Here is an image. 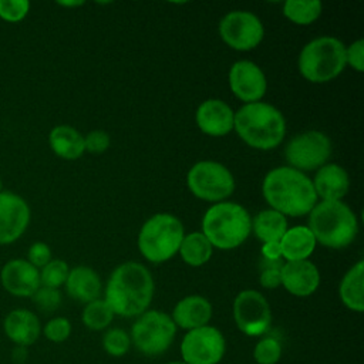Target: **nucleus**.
<instances>
[{
  "mask_svg": "<svg viewBox=\"0 0 364 364\" xmlns=\"http://www.w3.org/2000/svg\"><path fill=\"white\" fill-rule=\"evenodd\" d=\"M1 188H3V185H1V179H0V192H1V191H3V189H1Z\"/></svg>",
  "mask_w": 364,
  "mask_h": 364,
  "instance_id": "44",
  "label": "nucleus"
},
{
  "mask_svg": "<svg viewBox=\"0 0 364 364\" xmlns=\"http://www.w3.org/2000/svg\"><path fill=\"white\" fill-rule=\"evenodd\" d=\"M262 193L270 209L283 216L309 215L317 203L311 179L290 166L270 169L262 182Z\"/></svg>",
  "mask_w": 364,
  "mask_h": 364,
  "instance_id": "2",
  "label": "nucleus"
},
{
  "mask_svg": "<svg viewBox=\"0 0 364 364\" xmlns=\"http://www.w3.org/2000/svg\"><path fill=\"white\" fill-rule=\"evenodd\" d=\"M283 260L262 259L259 264V283L264 289H277L282 284Z\"/></svg>",
  "mask_w": 364,
  "mask_h": 364,
  "instance_id": "33",
  "label": "nucleus"
},
{
  "mask_svg": "<svg viewBox=\"0 0 364 364\" xmlns=\"http://www.w3.org/2000/svg\"><path fill=\"white\" fill-rule=\"evenodd\" d=\"M311 182L317 199L321 200H341L350 188L347 171L337 164H324L317 169Z\"/></svg>",
  "mask_w": 364,
  "mask_h": 364,
  "instance_id": "20",
  "label": "nucleus"
},
{
  "mask_svg": "<svg viewBox=\"0 0 364 364\" xmlns=\"http://www.w3.org/2000/svg\"><path fill=\"white\" fill-rule=\"evenodd\" d=\"M331 155V141L321 131H304L294 135L284 148L287 166L297 171H314L327 164Z\"/></svg>",
  "mask_w": 364,
  "mask_h": 364,
  "instance_id": "10",
  "label": "nucleus"
},
{
  "mask_svg": "<svg viewBox=\"0 0 364 364\" xmlns=\"http://www.w3.org/2000/svg\"><path fill=\"white\" fill-rule=\"evenodd\" d=\"M252 232L249 212L236 202H218L202 218V233L213 247L230 250L240 246Z\"/></svg>",
  "mask_w": 364,
  "mask_h": 364,
  "instance_id": "5",
  "label": "nucleus"
},
{
  "mask_svg": "<svg viewBox=\"0 0 364 364\" xmlns=\"http://www.w3.org/2000/svg\"><path fill=\"white\" fill-rule=\"evenodd\" d=\"M232 313L236 327L247 337H262L272 327L270 304L257 290L246 289L237 293Z\"/></svg>",
  "mask_w": 364,
  "mask_h": 364,
  "instance_id": "11",
  "label": "nucleus"
},
{
  "mask_svg": "<svg viewBox=\"0 0 364 364\" xmlns=\"http://www.w3.org/2000/svg\"><path fill=\"white\" fill-rule=\"evenodd\" d=\"M307 228L317 243L330 249H343L354 242L358 220L354 210L343 200H320L309 213Z\"/></svg>",
  "mask_w": 364,
  "mask_h": 364,
  "instance_id": "4",
  "label": "nucleus"
},
{
  "mask_svg": "<svg viewBox=\"0 0 364 364\" xmlns=\"http://www.w3.org/2000/svg\"><path fill=\"white\" fill-rule=\"evenodd\" d=\"M64 286L71 299L84 304L100 299L102 290L98 273L88 266L70 269Z\"/></svg>",
  "mask_w": 364,
  "mask_h": 364,
  "instance_id": "22",
  "label": "nucleus"
},
{
  "mask_svg": "<svg viewBox=\"0 0 364 364\" xmlns=\"http://www.w3.org/2000/svg\"><path fill=\"white\" fill-rule=\"evenodd\" d=\"M165 364H186V363L182 361V360H173V361H168V363H165Z\"/></svg>",
  "mask_w": 364,
  "mask_h": 364,
  "instance_id": "43",
  "label": "nucleus"
},
{
  "mask_svg": "<svg viewBox=\"0 0 364 364\" xmlns=\"http://www.w3.org/2000/svg\"><path fill=\"white\" fill-rule=\"evenodd\" d=\"M27 357V351H26V347H20L17 346L13 351V358H18V361H24V358Z\"/></svg>",
  "mask_w": 364,
  "mask_h": 364,
  "instance_id": "41",
  "label": "nucleus"
},
{
  "mask_svg": "<svg viewBox=\"0 0 364 364\" xmlns=\"http://www.w3.org/2000/svg\"><path fill=\"white\" fill-rule=\"evenodd\" d=\"M183 236V225L175 215L155 213L139 229L138 249L148 262L164 263L178 253Z\"/></svg>",
  "mask_w": 364,
  "mask_h": 364,
  "instance_id": "7",
  "label": "nucleus"
},
{
  "mask_svg": "<svg viewBox=\"0 0 364 364\" xmlns=\"http://www.w3.org/2000/svg\"><path fill=\"white\" fill-rule=\"evenodd\" d=\"M219 34L228 47L236 51H250L262 43L264 27L256 14L246 10H233L220 20Z\"/></svg>",
  "mask_w": 364,
  "mask_h": 364,
  "instance_id": "13",
  "label": "nucleus"
},
{
  "mask_svg": "<svg viewBox=\"0 0 364 364\" xmlns=\"http://www.w3.org/2000/svg\"><path fill=\"white\" fill-rule=\"evenodd\" d=\"M296 297H309L320 286L318 267L307 260L284 262L282 266V284Z\"/></svg>",
  "mask_w": 364,
  "mask_h": 364,
  "instance_id": "17",
  "label": "nucleus"
},
{
  "mask_svg": "<svg viewBox=\"0 0 364 364\" xmlns=\"http://www.w3.org/2000/svg\"><path fill=\"white\" fill-rule=\"evenodd\" d=\"M229 87L236 98L250 104L263 98L267 90V81L257 64L249 60H239L229 70Z\"/></svg>",
  "mask_w": 364,
  "mask_h": 364,
  "instance_id": "15",
  "label": "nucleus"
},
{
  "mask_svg": "<svg viewBox=\"0 0 364 364\" xmlns=\"http://www.w3.org/2000/svg\"><path fill=\"white\" fill-rule=\"evenodd\" d=\"M34 304L38 310L44 313H53L55 311L61 304V293L58 289L40 286L36 293L31 296Z\"/></svg>",
  "mask_w": 364,
  "mask_h": 364,
  "instance_id": "34",
  "label": "nucleus"
},
{
  "mask_svg": "<svg viewBox=\"0 0 364 364\" xmlns=\"http://www.w3.org/2000/svg\"><path fill=\"white\" fill-rule=\"evenodd\" d=\"M109 145H111V138L108 132L102 129H94L84 136L85 151L91 154H102L109 148Z\"/></svg>",
  "mask_w": 364,
  "mask_h": 364,
  "instance_id": "37",
  "label": "nucleus"
},
{
  "mask_svg": "<svg viewBox=\"0 0 364 364\" xmlns=\"http://www.w3.org/2000/svg\"><path fill=\"white\" fill-rule=\"evenodd\" d=\"M346 63L358 73L364 71V40H355L346 47Z\"/></svg>",
  "mask_w": 364,
  "mask_h": 364,
  "instance_id": "39",
  "label": "nucleus"
},
{
  "mask_svg": "<svg viewBox=\"0 0 364 364\" xmlns=\"http://www.w3.org/2000/svg\"><path fill=\"white\" fill-rule=\"evenodd\" d=\"M212 304L206 297L199 294H189L175 304L171 318L176 328L189 331L208 326L212 318Z\"/></svg>",
  "mask_w": 364,
  "mask_h": 364,
  "instance_id": "19",
  "label": "nucleus"
},
{
  "mask_svg": "<svg viewBox=\"0 0 364 364\" xmlns=\"http://www.w3.org/2000/svg\"><path fill=\"white\" fill-rule=\"evenodd\" d=\"M341 303L354 313L364 311V262L351 266L343 276L338 286Z\"/></svg>",
  "mask_w": 364,
  "mask_h": 364,
  "instance_id": "24",
  "label": "nucleus"
},
{
  "mask_svg": "<svg viewBox=\"0 0 364 364\" xmlns=\"http://www.w3.org/2000/svg\"><path fill=\"white\" fill-rule=\"evenodd\" d=\"M262 259L282 260V249L279 242H266L262 245Z\"/></svg>",
  "mask_w": 364,
  "mask_h": 364,
  "instance_id": "40",
  "label": "nucleus"
},
{
  "mask_svg": "<svg viewBox=\"0 0 364 364\" xmlns=\"http://www.w3.org/2000/svg\"><path fill=\"white\" fill-rule=\"evenodd\" d=\"M6 336L20 347H28L37 341L41 333L38 317L27 309L11 310L3 323Z\"/></svg>",
  "mask_w": 364,
  "mask_h": 364,
  "instance_id": "21",
  "label": "nucleus"
},
{
  "mask_svg": "<svg viewBox=\"0 0 364 364\" xmlns=\"http://www.w3.org/2000/svg\"><path fill=\"white\" fill-rule=\"evenodd\" d=\"M41 331L47 340L53 343H63L71 334V323L65 317H54L46 323Z\"/></svg>",
  "mask_w": 364,
  "mask_h": 364,
  "instance_id": "35",
  "label": "nucleus"
},
{
  "mask_svg": "<svg viewBox=\"0 0 364 364\" xmlns=\"http://www.w3.org/2000/svg\"><path fill=\"white\" fill-rule=\"evenodd\" d=\"M58 4L65 6V7H74V6H82L84 1H80V0H77V1H58Z\"/></svg>",
  "mask_w": 364,
  "mask_h": 364,
  "instance_id": "42",
  "label": "nucleus"
},
{
  "mask_svg": "<svg viewBox=\"0 0 364 364\" xmlns=\"http://www.w3.org/2000/svg\"><path fill=\"white\" fill-rule=\"evenodd\" d=\"M114 311L104 299H97L85 304L81 318L87 328L92 331H101L109 327L114 320Z\"/></svg>",
  "mask_w": 364,
  "mask_h": 364,
  "instance_id": "29",
  "label": "nucleus"
},
{
  "mask_svg": "<svg viewBox=\"0 0 364 364\" xmlns=\"http://www.w3.org/2000/svg\"><path fill=\"white\" fill-rule=\"evenodd\" d=\"M252 230L262 242H279L287 230V219L273 209H264L252 219Z\"/></svg>",
  "mask_w": 364,
  "mask_h": 364,
  "instance_id": "26",
  "label": "nucleus"
},
{
  "mask_svg": "<svg viewBox=\"0 0 364 364\" xmlns=\"http://www.w3.org/2000/svg\"><path fill=\"white\" fill-rule=\"evenodd\" d=\"M186 183L193 196L206 202H223L235 191L232 172L216 161H199L186 175Z\"/></svg>",
  "mask_w": 364,
  "mask_h": 364,
  "instance_id": "9",
  "label": "nucleus"
},
{
  "mask_svg": "<svg viewBox=\"0 0 364 364\" xmlns=\"http://www.w3.org/2000/svg\"><path fill=\"white\" fill-rule=\"evenodd\" d=\"M199 129L210 136H223L233 129L235 112L219 98H209L200 102L195 114Z\"/></svg>",
  "mask_w": 364,
  "mask_h": 364,
  "instance_id": "18",
  "label": "nucleus"
},
{
  "mask_svg": "<svg viewBox=\"0 0 364 364\" xmlns=\"http://www.w3.org/2000/svg\"><path fill=\"white\" fill-rule=\"evenodd\" d=\"M176 326L171 314L161 310H146L139 314L131 327V343L144 355H161L173 343Z\"/></svg>",
  "mask_w": 364,
  "mask_h": 364,
  "instance_id": "8",
  "label": "nucleus"
},
{
  "mask_svg": "<svg viewBox=\"0 0 364 364\" xmlns=\"http://www.w3.org/2000/svg\"><path fill=\"white\" fill-rule=\"evenodd\" d=\"M279 243L282 249V259L286 262L307 260L317 245L311 230L303 225L287 228Z\"/></svg>",
  "mask_w": 364,
  "mask_h": 364,
  "instance_id": "23",
  "label": "nucleus"
},
{
  "mask_svg": "<svg viewBox=\"0 0 364 364\" xmlns=\"http://www.w3.org/2000/svg\"><path fill=\"white\" fill-rule=\"evenodd\" d=\"M283 354L282 341L270 334L259 337L253 348V360L257 364H277Z\"/></svg>",
  "mask_w": 364,
  "mask_h": 364,
  "instance_id": "30",
  "label": "nucleus"
},
{
  "mask_svg": "<svg viewBox=\"0 0 364 364\" xmlns=\"http://www.w3.org/2000/svg\"><path fill=\"white\" fill-rule=\"evenodd\" d=\"M323 11V4L318 0H287L283 4V14L287 20L299 26L314 23Z\"/></svg>",
  "mask_w": 364,
  "mask_h": 364,
  "instance_id": "28",
  "label": "nucleus"
},
{
  "mask_svg": "<svg viewBox=\"0 0 364 364\" xmlns=\"http://www.w3.org/2000/svg\"><path fill=\"white\" fill-rule=\"evenodd\" d=\"M48 144L53 152L68 161L78 159L84 152V135L71 125H57L50 131Z\"/></svg>",
  "mask_w": 364,
  "mask_h": 364,
  "instance_id": "25",
  "label": "nucleus"
},
{
  "mask_svg": "<svg viewBox=\"0 0 364 364\" xmlns=\"http://www.w3.org/2000/svg\"><path fill=\"white\" fill-rule=\"evenodd\" d=\"M68 264L61 259H51L44 267L40 270V283L41 286L58 289L63 286L68 276Z\"/></svg>",
  "mask_w": 364,
  "mask_h": 364,
  "instance_id": "32",
  "label": "nucleus"
},
{
  "mask_svg": "<svg viewBox=\"0 0 364 364\" xmlns=\"http://www.w3.org/2000/svg\"><path fill=\"white\" fill-rule=\"evenodd\" d=\"M30 10L27 0H0V17L10 23L21 21Z\"/></svg>",
  "mask_w": 364,
  "mask_h": 364,
  "instance_id": "36",
  "label": "nucleus"
},
{
  "mask_svg": "<svg viewBox=\"0 0 364 364\" xmlns=\"http://www.w3.org/2000/svg\"><path fill=\"white\" fill-rule=\"evenodd\" d=\"M1 286L13 296L31 297L41 286L40 270L27 259H11L0 272Z\"/></svg>",
  "mask_w": 364,
  "mask_h": 364,
  "instance_id": "16",
  "label": "nucleus"
},
{
  "mask_svg": "<svg viewBox=\"0 0 364 364\" xmlns=\"http://www.w3.org/2000/svg\"><path fill=\"white\" fill-rule=\"evenodd\" d=\"M30 206L11 191L0 192V245L16 242L30 223Z\"/></svg>",
  "mask_w": 364,
  "mask_h": 364,
  "instance_id": "14",
  "label": "nucleus"
},
{
  "mask_svg": "<svg viewBox=\"0 0 364 364\" xmlns=\"http://www.w3.org/2000/svg\"><path fill=\"white\" fill-rule=\"evenodd\" d=\"M154 290L155 284L148 267L138 262H125L112 270L105 286L104 300L114 314L138 317L148 310Z\"/></svg>",
  "mask_w": 364,
  "mask_h": 364,
  "instance_id": "1",
  "label": "nucleus"
},
{
  "mask_svg": "<svg viewBox=\"0 0 364 364\" xmlns=\"http://www.w3.org/2000/svg\"><path fill=\"white\" fill-rule=\"evenodd\" d=\"M186 364H219L226 353V340L215 326H203L185 333L179 346Z\"/></svg>",
  "mask_w": 364,
  "mask_h": 364,
  "instance_id": "12",
  "label": "nucleus"
},
{
  "mask_svg": "<svg viewBox=\"0 0 364 364\" xmlns=\"http://www.w3.org/2000/svg\"><path fill=\"white\" fill-rule=\"evenodd\" d=\"M131 337L122 328H108L102 336V348L111 357H122L131 348Z\"/></svg>",
  "mask_w": 364,
  "mask_h": 364,
  "instance_id": "31",
  "label": "nucleus"
},
{
  "mask_svg": "<svg viewBox=\"0 0 364 364\" xmlns=\"http://www.w3.org/2000/svg\"><path fill=\"white\" fill-rule=\"evenodd\" d=\"M346 65V46L331 36H321L309 41L297 60L301 77L314 84H324L337 78Z\"/></svg>",
  "mask_w": 364,
  "mask_h": 364,
  "instance_id": "6",
  "label": "nucleus"
},
{
  "mask_svg": "<svg viewBox=\"0 0 364 364\" xmlns=\"http://www.w3.org/2000/svg\"><path fill=\"white\" fill-rule=\"evenodd\" d=\"M233 129L250 148L269 151L284 139L286 119L272 104L257 101L245 104L235 112Z\"/></svg>",
  "mask_w": 364,
  "mask_h": 364,
  "instance_id": "3",
  "label": "nucleus"
},
{
  "mask_svg": "<svg viewBox=\"0 0 364 364\" xmlns=\"http://www.w3.org/2000/svg\"><path fill=\"white\" fill-rule=\"evenodd\" d=\"M178 253L186 264L199 267L209 262L213 253V246L202 232H193L183 236Z\"/></svg>",
  "mask_w": 364,
  "mask_h": 364,
  "instance_id": "27",
  "label": "nucleus"
},
{
  "mask_svg": "<svg viewBox=\"0 0 364 364\" xmlns=\"http://www.w3.org/2000/svg\"><path fill=\"white\" fill-rule=\"evenodd\" d=\"M27 260L37 269L44 267L51 260V249L44 242H36L28 247Z\"/></svg>",
  "mask_w": 364,
  "mask_h": 364,
  "instance_id": "38",
  "label": "nucleus"
}]
</instances>
